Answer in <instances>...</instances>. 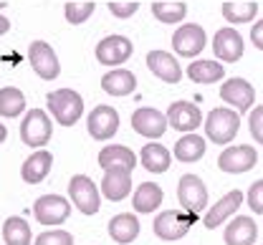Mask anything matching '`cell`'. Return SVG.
Instances as JSON below:
<instances>
[{
    "instance_id": "35",
    "label": "cell",
    "mask_w": 263,
    "mask_h": 245,
    "mask_svg": "<svg viewBox=\"0 0 263 245\" xmlns=\"http://www.w3.org/2000/svg\"><path fill=\"white\" fill-rule=\"evenodd\" d=\"M139 10V3L137 0H109V13L119 21H127L134 13Z\"/></svg>"
},
{
    "instance_id": "22",
    "label": "cell",
    "mask_w": 263,
    "mask_h": 245,
    "mask_svg": "<svg viewBox=\"0 0 263 245\" xmlns=\"http://www.w3.org/2000/svg\"><path fill=\"white\" fill-rule=\"evenodd\" d=\"M139 162H142V167H144L147 172H152V175H162V172L170 170V165H172V154H170L167 147L157 144V141H149V144L142 147V152H139Z\"/></svg>"
},
{
    "instance_id": "20",
    "label": "cell",
    "mask_w": 263,
    "mask_h": 245,
    "mask_svg": "<svg viewBox=\"0 0 263 245\" xmlns=\"http://www.w3.org/2000/svg\"><path fill=\"white\" fill-rule=\"evenodd\" d=\"M258 238V225L248 215L233 217L226 228V245H253Z\"/></svg>"
},
{
    "instance_id": "14",
    "label": "cell",
    "mask_w": 263,
    "mask_h": 245,
    "mask_svg": "<svg viewBox=\"0 0 263 245\" xmlns=\"http://www.w3.org/2000/svg\"><path fill=\"white\" fill-rule=\"evenodd\" d=\"M132 192V170L127 167H109L104 170V179H101V195L109 202H122L127 200Z\"/></svg>"
},
{
    "instance_id": "17",
    "label": "cell",
    "mask_w": 263,
    "mask_h": 245,
    "mask_svg": "<svg viewBox=\"0 0 263 245\" xmlns=\"http://www.w3.org/2000/svg\"><path fill=\"white\" fill-rule=\"evenodd\" d=\"M167 127H172V129H177V132H195L197 127L202 124V111L197 109L195 104H190V101H175V104H170L167 109Z\"/></svg>"
},
{
    "instance_id": "18",
    "label": "cell",
    "mask_w": 263,
    "mask_h": 245,
    "mask_svg": "<svg viewBox=\"0 0 263 245\" xmlns=\"http://www.w3.org/2000/svg\"><path fill=\"white\" fill-rule=\"evenodd\" d=\"M147 69L164 84H180L182 81V69H180L177 58L167 51H149L147 53Z\"/></svg>"
},
{
    "instance_id": "28",
    "label": "cell",
    "mask_w": 263,
    "mask_h": 245,
    "mask_svg": "<svg viewBox=\"0 0 263 245\" xmlns=\"http://www.w3.org/2000/svg\"><path fill=\"white\" fill-rule=\"evenodd\" d=\"M187 76H190V81H195V84H215V81H223V78H226V69H223L220 61L202 58V61H190Z\"/></svg>"
},
{
    "instance_id": "1",
    "label": "cell",
    "mask_w": 263,
    "mask_h": 245,
    "mask_svg": "<svg viewBox=\"0 0 263 245\" xmlns=\"http://www.w3.org/2000/svg\"><path fill=\"white\" fill-rule=\"evenodd\" d=\"M46 104L51 109L53 119L61 127H73L84 116V99L73 89H56L46 96Z\"/></svg>"
},
{
    "instance_id": "38",
    "label": "cell",
    "mask_w": 263,
    "mask_h": 245,
    "mask_svg": "<svg viewBox=\"0 0 263 245\" xmlns=\"http://www.w3.org/2000/svg\"><path fill=\"white\" fill-rule=\"evenodd\" d=\"M251 40H253V46L263 51V21L258 23H253V28H251Z\"/></svg>"
},
{
    "instance_id": "23",
    "label": "cell",
    "mask_w": 263,
    "mask_h": 245,
    "mask_svg": "<svg viewBox=\"0 0 263 245\" xmlns=\"http://www.w3.org/2000/svg\"><path fill=\"white\" fill-rule=\"evenodd\" d=\"M101 89L109 96H129L132 91L137 89V76L127 69H111L109 73L101 76Z\"/></svg>"
},
{
    "instance_id": "27",
    "label": "cell",
    "mask_w": 263,
    "mask_h": 245,
    "mask_svg": "<svg viewBox=\"0 0 263 245\" xmlns=\"http://www.w3.org/2000/svg\"><path fill=\"white\" fill-rule=\"evenodd\" d=\"M162 205V187L155 185V182H142L137 190H134V197H132V208L139 215H147V212H155Z\"/></svg>"
},
{
    "instance_id": "7",
    "label": "cell",
    "mask_w": 263,
    "mask_h": 245,
    "mask_svg": "<svg viewBox=\"0 0 263 245\" xmlns=\"http://www.w3.org/2000/svg\"><path fill=\"white\" fill-rule=\"evenodd\" d=\"M97 61L101 66H122L127 64L134 53V46L127 35H106L97 43Z\"/></svg>"
},
{
    "instance_id": "30",
    "label": "cell",
    "mask_w": 263,
    "mask_h": 245,
    "mask_svg": "<svg viewBox=\"0 0 263 245\" xmlns=\"http://www.w3.org/2000/svg\"><path fill=\"white\" fill-rule=\"evenodd\" d=\"M220 10H223V18H226L228 23L240 26V23H251V21L256 18V13H258V3H256V0H240V3L226 0Z\"/></svg>"
},
{
    "instance_id": "40",
    "label": "cell",
    "mask_w": 263,
    "mask_h": 245,
    "mask_svg": "<svg viewBox=\"0 0 263 245\" xmlns=\"http://www.w3.org/2000/svg\"><path fill=\"white\" fill-rule=\"evenodd\" d=\"M5 139H8V129H5V127L0 124V144H3Z\"/></svg>"
},
{
    "instance_id": "12",
    "label": "cell",
    "mask_w": 263,
    "mask_h": 245,
    "mask_svg": "<svg viewBox=\"0 0 263 245\" xmlns=\"http://www.w3.org/2000/svg\"><path fill=\"white\" fill-rule=\"evenodd\" d=\"M132 129L144 139H160L167 132V116L152 106H139L132 114Z\"/></svg>"
},
{
    "instance_id": "34",
    "label": "cell",
    "mask_w": 263,
    "mask_h": 245,
    "mask_svg": "<svg viewBox=\"0 0 263 245\" xmlns=\"http://www.w3.org/2000/svg\"><path fill=\"white\" fill-rule=\"evenodd\" d=\"M33 245H73V235L68 230H46L35 238Z\"/></svg>"
},
{
    "instance_id": "4",
    "label": "cell",
    "mask_w": 263,
    "mask_h": 245,
    "mask_svg": "<svg viewBox=\"0 0 263 245\" xmlns=\"http://www.w3.org/2000/svg\"><path fill=\"white\" fill-rule=\"evenodd\" d=\"M51 137H53L51 116L43 109H31L23 116V121H21V139H23V144L41 149V147H46L51 141Z\"/></svg>"
},
{
    "instance_id": "39",
    "label": "cell",
    "mask_w": 263,
    "mask_h": 245,
    "mask_svg": "<svg viewBox=\"0 0 263 245\" xmlns=\"http://www.w3.org/2000/svg\"><path fill=\"white\" fill-rule=\"evenodd\" d=\"M8 31H10V21L5 15H0V35H5Z\"/></svg>"
},
{
    "instance_id": "13",
    "label": "cell",
    "mask_w": 263,
    "mask_h": 245,
    "mask_svg": "<svg viewBox=\"0 0 263 245\" xmlns=\"http://www.w3.org/2000/svg\"><path fill=\"white\" fill-rule=\"evenodd\" d=\"M68 212H71V202L61 195H43L33 205V215L41 225H61L66 222Z\"/></svg>"
},
{
    "instance_id": "6",
    "label": "cell",
    "mask_w": 263,
    "mask_h": 245,
    "mask_svg": "<svg viewBox=\"0 0 263 245\" xmlns=\"http://www.w3.org/2000/svg\"><path fill=\"white\" fill-rule=\"evenodd\" d=\"M28 61H31V69L35 71V76L43 81H53L61 73V61H59L56 51L51 48V43H46V40H31Z\"/></svg>"
},
{
    "instance_id": "16",
    "label": "cell",
    "mask_w": 263,
    "mask_h": 245,
    "mask_svg": "<svg viewBox=\"0 0 263 245\" xmlns=\"http://www.w3.org/2000/svg\"><path fill=\"white\" fill-rule=\"evenodd\" d=\"M220 99L235 111H251L256 101V89L246 78H230L220 86Z\"/></svg>"
},
{
    "instance_id": "31",
    "label": "cell",
    "mask_w": 263,
    "mask_h": 245,
    "mask_svg": "<svg viewBox=\"0 0 263 245\" xmlns=\"http://www.w3.org/2000/svg\"><path fill=\"white\" fill-rule=\"evenodd\" d=\"M23 111H26V96L21 89H15V86L0 89V116L18 119Z\"/></svg>"
},
{
    "instance_id": "25",
    "label": "cell",
    "mask_w": 263,
    "mask_h": 245,
    "mask_svg": "<svg viewBox=\"0 0 263 245\" xmlns=\"http://www.w3.org/2000/svg\"><path fill=\"white\" fill-rule=\"evenodd\" d=\"M205 139L202 137H197L195 132H187L185 137H180V139L175 141V149H172V154H175V159L177 162H182V165H193V162H200L202 157H205Z\"/></svg>"
},
{
    "instance_id": "36",
    "label": "cell",
    "mask_w": 263,
    "mask_h": 245,
    "mask_svg": "<svg viewBox=\"0 0 263 245\" xmlns=\"http://www.w3.org/2000/svg\"><path fill=\"white\" fill-rule=\"evenodd\" d=\"M246 200H248V208L256 212V215H263V179H258V182L251 185Z\"/></svg>"
},
{
    "instance_id": "24",
    "label": "cell",
    "mask_w": 263,
    "mask_h": 245,
    "mask_svg": "<svg viewBox=\"0 0 263 245\" xmlns=\"http://www.w3.org/2000/svg\"><path fill=\"white\" fill-rule=\"evenodd\" d=\"M51 167H53V157H51V152L38 149L35 154H31V157L23 162L21 177H23V182H28V185H38V182H43V179L48 177Z\"/></svg>"
},
{
    "instance_id": "9",
    "label": "cell",
    "mask_w": 263,
    "mask_h": 245,
    "mask_svg": "<svg viewBox=\"0 0 263 245\" xmlns=\"http://www.w3.org/2000/svg\"><path fill=\"white\" fill-rule=\"evenodd\" d=\"M177 200H180L182 210L200 215L208 208V187H205V182L197 175H182L180 185H177Z\"/></svg>"
},
{
    "instance_id": "29",
    "label": "cell",
    "mask_w": 263,
    "mask_h": 245,
    "mask_svg": "<svg viewBox=\"0 0 263 245\" xmlns=\"http://www.w3.org/2000/svg\"><path fill=\"white\" fill-rule=\"evenodd\" d=\"M152 15L164 26L182 23L185 15H187V3H182V0H155L152 3Z\"/></svg>"
},
{
    "instance_id": "11",
    "label": "cell",
    "mask_w": 263,
    "mask_h": 245,
    "mask_svg": "<svg viewBox=\"0 0 263 245\" xmlns=\"http://www.w3.org/2000/svg\"><path fill=\"white\" fill-rule=\"evenodd\" d=\"M258 165V152L251 144H238L228 147L220 157H218V167L228 175H243L248 170H253Z\"/></svg>"
},
{
    "instance_id": "8",
    "label": "cell",
    "mask_w": 263,
    "mask_h": 245,
    "mask_svg": "<svg viewBox=\"0 0 263 245\" xmlns=\"http://www.w3.org/2000/svg\"><path fill=\"white\" fill-rule=\"evenodd\" d=\"M205 46H208V35H205V28L197 26V23H182V26L172 33V48H175V53L182 56V58L200 56Z\"/></svg>"
},
{
    "instance_id": "15",
    "label": "cell",
    "mask_w": 263,
    "mask_h": 245,
    "mask_svg": "<svg viewBox=\"0 0 263 245\" xmlns=\"http://www.w3.org/2000/svg\"><path fill=\"white\" fill-rule=\"evenodd\" d=\"M243 51H246V43H243V35L233 28H220L218 33L213 35V53L218 61H226V64H235L243 58Z\"/></svg>"
},
{
    "instance_id": "32",
    "label": "cell",
    "mask_w": 263,
    "mask_h": 245,
    "mask_svg": "<svg viewBox=\"0 0 263 245\" xmlns=\"http://www.w3.org/2000/svg\"><path fill=\"white\" fill-rule=\"evenodd\" d=\"M3 240L5 245H31V225L23 217H8L3 222Z\"/></svg>"
},
{
    "instance_id": "37",
    "label": "cell",
    "mask_w": 263,
    "mask_h": 245,
    "mask_svg": "<svg viewBox=\"0 0 263 245\" xmlns=\"http://www.w3.org/2000/svg\"><path fill=\"white\" fill-rule=\"evenodd\" d=\"M248 129H251V137L263 144V106H256L248 116Z\"/></svg>"
},
{
    "instance_id": "26",
    "label": "cell",
    "mask_w": 263,
    "mask_h": 245,
    "mask_svg": "<svg viewBox=\"0 0 263 245\" xmlns=\"http://www.w3.org/2000/svg\"><path fill=\"white\" fill-rule=\"evenodd\" d=\"M99 167L109 170V167H127L134 170L137 167V154L124 144H109L99 152Z\"/></svg>"
},
{
    "instance_id": "5",
    "label": "cell",
    "mask_w": 263,
    "mask_h": 245,
    "mask_svg": "<svg viewBox=\"0 0 263 245\" xmlns=\"http://www.w3.org/2000/svg\"><path fill=\"white\" fill-rule=\"evenodd\" d=\"M68 195H71V202L76 205V210L84 212V215H97L101 208V192H99L97 182L86 175L71 177Z\"/></svg>"
},
{
    "instance_id": "33",
    "label": "cell",
    "mask_w": 263,
    "mask_h": 245,
    "mask_svg": "<svg viewBox=\"0 0 263 245\" xmlns=\"http://www.w3.org/2000/svg\"><path fill=\"white\" fill-rule=\"evenodd\" d=\"M97 10L94 0H68L64 5V15L71 26H81L91 18V13Z\"/></svg>"
},
{
    "instance_id": "21",
    "label": "cell",
    "mask_w": 263,
    "mask_h": 245,
    "mask_svg": "<svg viewBox=\"0 0 263 245\" xmlns=\"http://www.w3.org/2000/svg\"><path fill=\"white\" fill-rule=\"evenodd\" d=\"M139 235V220L132 212H119L109 220V238L119 245H129Z\"/></svg>"
},
{
    "instance_id": "3",
    "label": "cell",
    "mask_w": 263,
    "mask_h": 245,
    "mask_svg": "<svg viewBox=\"0 0 263 245\" xmlns=\"http://www.w3.org/2000/svg\"><path fill=\"white\" fill-rule=\"evenodd\" d=\"M193 222H197V215L187 210H164L155 217V235L160 240H180L190 233Z\"/></svg>"
},
{
    "instance_id": "19",
    "label": "cell",
    "mask_w": 263,
    "mask_h": 245,
    "mask_svg": "<svg viewBox=\"0 0 263 245\" xmlns=\"http://www.w3.org/2000/svg\"><path fill=\"white\" fill-rule=\"evenodd\" d=\"M243 192L240 190H233V192H228L223 200H218L215 205H213V210H208V215L202 217V225L208 228V230H215L220 222H226L233 212L238 210L240 205H243Z\"/></svg>"
},
{
    "instance_id": "10",
    "label": "cell",
    "mask_w": 263,
    "mask_h": 245,
    "mask_svg": "<svg viewBox=\"0 0 263 245\" xmlns=\"http://www.w3.org/2000/svg\"><path fill=\"white\" fill-rule=\"evenodd\" d=\"M86 129H89L91 139H97V141L111 139L117 134V129H119V114H117V109L109 104L94 106L91 114H89V119H86Z\"/></svg>"
},
{
    "instance_id": "2",
    "label": "cell",
    "mask_w": 263,
    "mask_h": 245,
    "mask_svg": "<svg viewBox=\"0 0 263 245\" xmlns=\"http://www.w3.org/2000/svg\"><path fill=\"white\" fill-rule=\"evenodd\" d=\"M205 124V134L213 144H228L235 139L238 129H240V116L238 111H233L228 106H218L208 114V119H202Z\"/></svg>"
}]
</instances>
